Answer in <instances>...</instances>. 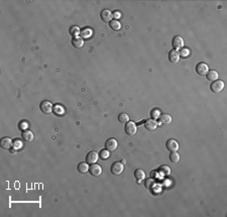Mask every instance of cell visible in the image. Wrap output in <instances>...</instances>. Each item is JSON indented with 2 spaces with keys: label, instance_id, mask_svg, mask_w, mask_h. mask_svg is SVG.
<instances>
[{
  "label": "cell",
  "instance_id": "6da1fadb",
  "mask_svg": "<svg viewBox=\"0 0 227 217\" xmlns=\"http://www.w3.org/2000/svg\"><path fill=\"white\" fill-rule=\"evenodd\" d=\"M125 133L129 136H133L137 131V126L133 121H128L124 127Z\"/></svg>",
  "mask_w": 227,
  "mask_h": 217
},
{
  "label": "cell",
  "instance_id": "7a4b0ae2",
  "mask_svg": "<svg viewBox=\"0 0 227 217\" xmlns=\"http://www.w3.org/2000/svg\"><path fill=\"white\" fill-rule=\"evenodd\" d=\"M123 170H124L123 164L120 163V162H115V163H113V164H112L110 171H111V174L116 175V176H119V175H121V174H122Z\"/></svg>",
  "mask_w": 227,
  "mask_h": 217
},
{
  "label": "cell",
  "instance_id": "3957f363",
  "mask_svg": "<svg viewBox=\"0 0 227 217\" xmlns=\"http://www.w3.org/2000/svg\"><path fill=\"white\" fill-rule=\"evenodd\" d=\"M224 88V82L221 80H216L214 81L212 84L210 85V89L213 93H220Z\"/></svg>",
  "mask_w": 227,
  "mask_h": 217
},
{
  "label": "cell",
  "instance_id": "277c9868",
  "mask_svg": "<svg viewBox=\"0 0 227 217\" xmlns=\"http://www.w3.org/2000/svg\"><path fill=\"white\" fill-rule=\"evenodd\" d=\"M40 110H42V112H43L45 114H50V113L53 110V104L50 101H48V100H45V101H43L42 103H40Z\"/></svg>",
  "mask_w": 227,
  "mask_h": 217
},
{
  "label": "cell",
  "instance_id": "5b68a950",
  "mask_svg": "<svg viewBox=\"0 0 227 217\" xmlns=\"http://www.w3.org/2000/svg\"><path fill=\"white\" fill-rule=\"evenodd\" d=\"M208 71H209V67H208L207 64H205L203 62L199 63V64L196 66V72L200 76H205V75L208 73Z\"/></svg>",
  "mask_w": 227,
  "mask_h": 217
},
{
  "label": "cell",
  "instance_id": "8992f818",
  "mask_svg": "<svg viewBox=\"0 0 227 217\" xmlns=\"http://www.w3.org/2000/svg\"><path fill=\"white\" fill-rule=\"evenodd\" d=\"M117 146H118V143L115 138H109V140H106L105 147L109 152H114V150L117 149Z\"/></svg>",
  "mask_w": 227,
  "mask_h": 217
},
{
  "label": "cell",
  "instance_id": "52a82bcc",
  "mask_svg": "<svg viewBox=\"0 0 227 217\" xmlns=\"http://www.w3.org/2000/svg\"><path fill=\"white\" fill-rule=\"evenodd\" d=\"M89 172L94 177H99L102 174V168L99 165H97V164H93V165H91L89 167Z\"/></svg>",
  "mask_w": 227,
  "mask_h": 217
},
{
  "label": "cell",
  "instance_id": "ba28073f",
  "mask_svg": "<svg viewBox=\"0 0 227 217\" xmlns=\"http://www.w3.org/2000/svg\"><path fill=\"white\" fill-rule=\"evenodd\" d=\"M166 147L167 150H170V152H177V150H179V143L178 141L173 140V138H171V140H169L168 141H167L166 143Z\"/></svg>",
  "mask_w": 227,
  "mask_h": 217
},
{
  "label": "cell",
  "instance_id": "9c48e42d",
  "mask_svg": "<svg viewBox=\"0 0 227 217\" xmlns=\"http://www.w3.org/2000/svg\"><path fill=\"white\" fill-rule=\"evenodd\" d=\"M98 159H99V155L96 152H93V150H92V152L87 153L86 163L90 164V165H93V164H95L97 161H98Z\"/></svg>",
  "mask_w": 227,
  "mask_h": 217
},
{
  "label": "cell",
  "instance_id": "30bf717a",
  "mask_svg": "<svg viewBox=\"0 0 227 217\" xmlns=\"http://www.w3.org/2000/svg\"><path fill=\"white\" fill-rule=\"evenodd\" d=\"M157 122L156 121V119H147V120L144 122V127L146 129L150 130V131H153L157 128Z\"/></svg>",
  "mask_w": 227,
  "mask_h": 217
},
{
  "label": "cell",
  "instance_id": "8fae6325",
  "mask_svg": "<svg viewBox=\"0 0 227 217\" xmlns=\"http://www.w3.org/2000/svg\"><path fill=\"white\" fill-rule=\"evenodd\" d=\"M172 46H174V49L176 50V51L177 50H181L183 48V46H184V40H183L181 36H177L172 40Z\"/></svg>",
  "mask_w": 227,
  "mask_h": 217
},
{
  "label": "cell",
  "instance_id": "7c38bea8",
  "mask_svg": "<svg viewBox=\"0 0 227 217\" xmlns=\"http://www.w3.org/2000/svg\"><path fill=\"white\" fill-rule=\"evenodd\" d=\"M12 146H13V143H12V140L9 137L1 138V141H0V146H1V149H3V150H10Z\"/></svg>",
  "mask_w": 227,
  "mask_h": 217
},
{
  "label": "cell",
  "instance_id": "4fadbf2b",
  "mask_svg": "<svg viewBox=\"0 0 227 217\" xmlns=\"http://www.w3.org/2000/svg\"><path fill=\"white\" fill-rule=\"evenodd\" d=\"M169 60L170 62L173 63V64H177V63H179L180 61V54L178 51H176V50H172V51H170L169 53Z\"/></svg>",
  "mask_w": 227,
  "mask_h": 217
},
{
  "label": "cell",
  "instance_id": "5bb4252c",
  "mask_svg": "<svg viewBox=\"0 0 227 217\" xmlns=\"http://www.w3.org/2000/svg\"><path fill=\"white\" fill-rule=\"evenodd\" d=\"M100 17L101 19H102L103 21H105V22H110L111 21V18H112V12L108 10V9H104V10L101 11L100 13Z\"/></svg>",
  "mask_w": 227,
  "mask_h": 217
},
{
  "label": "cell",
  "instance_id": "9a60e30c",
  "mask_svg": "<svg viewBox=\"0 0 227 217\" xmlns=\"http://www.w3.org/2000/svg\"><path fill=\"white\" fill-rule=\"evenodd\" d=\"M171 122H172L171 115H169V114H163V115L159 116V123L160 125H165V126H166V125L171 124Z\"/></svg>",
  "mask_w": 227,
  "mask_h": 217
},
{
  "label": "cell",
  "instance_id": "2e32d148",
  "mask_svg": "<svg viewBox=\"0 0 227 217\" xmlns=\"http://www.w3.org/2000/svg\"><path fill=\"white\" fill-rule=\"evenodd\" d=\"M72 45H73L76 49H81L84 46V40L81 36H76L72 40Z\"/></svg>",
  "mask_w": 227,
  "mask_h": 217
},
{
  "label": "cell",
  "instance_id": "e0dca14e",
  "mask_svg": "<svg viewBox=\"0 0 227 217\" xmlns=\"http://www.w3.org/2000/svg\"><path fill=\"white\" fill-rule=\"evenodd\" d=\"M206 77H207L208 81L214 82V81H216L217 79H218L219 75L215 70H210V71H208V73L206 74Z\"/></svg>",
  "mask_w": 227,
  "mask_h": 217
},
{
  "label": "cell",
  "instance_id": "ac0fdd59",
  "mask_svg": "<svg viewBox=\"0 0 227 217\" xmlns=\"http://www.w3.org/2000/svg\"><path fill=\"white\" fill-rule=\"evenodd\" d=\"M80 33H81L82 39H89L90 36H92L93 31H92V29H91L90 27H85V28H83V29L81 30Z\"/></svg>",
  "mask_w": 227,
  "mask_h": 217
},
{
  "label": "cell",
  "instance_id": "d6986e66",
  "mask_svg": "<svg viewBox=\"0 0 227 217\" xmlns=\"http://www.w3.org/2000/svg\"><path fill=\"white\" fill-rule=\"evenodd\" d=\"M78 172L80 174H86L87 172H89V166L87 163H80L78 165Z\"/></svg>",
  "mask_w": 227,
  "mask_h": 217
},
{
  "label": "cell",
  "instance_id": "ffe728a7",
  "mask_svg": "<svg viewBox=\"0 0 227 217\" xmlns=\"http://www.w3.org/2000/svg\"><path fill=\"white\" fill-rule=\"evenodd\" d=\"M22 138L25 141H27V143H31L33 140V133L29 130H23Z\"/></svg>",
  "mask_w": 227,
  "mask_h": 217
},
{
  "label": "cell",
  "instance_id": "44dd1931",
  "mask_svg": "<svg viewBox=\"0 0 227 217\" xmlns=\"http://www.w3.org/2000/svg\"><path fill=\"white\" fill-rule=\"evenodd\" d=\"M134 177L137 181H141L143 180L144 177H146V174H144V171L141 169H137L134 171Z\"/></svg>",
  "mask_w": 227,
  "mask_h": 217
},
{
  "label": "cell",
  "instance_id": "7402d4cb",
  "mask_svg": "<svg viewBox=\"0 0 227 217\" xmlns=\"http://www.w3.org/2000/svg\"><path fill=\"white\" fill-rule=\"evenodd\" d=\"M109 26L113 30H119V29H120V27H121V24L117 19H113V20H111L109 22Z\"/></svg>",
  "mask_w": 227,
  "mask_h": 217
},
{
  "label": "cell",
  "instance_id": "603a6c76",
  "mask_svg": "<svg viewBox=\"0 0 227 217\" xmlns=\"http://www.w3.org/2000/svg\"><path fill=\"white\" fill-rule=\"evenodd\" d=\"M69 33H70V34H71L72 36L76 37V36H78L79 34H80L81 30H80V28H79L77 26H72L70 27V29H69Z\"/></svg>",
  "mask_w": 227,
  "mask_h": 217
},
{
  "label": "cell",
  "instance_id": "cb8c5ba5",
  "mask_svg": "<svg viewBox=\"0 0 227 217\" xmlns=\"http://www.w3.org/2000/svg\"><path fill=\"white\" fill-rule=\"evenodd\" d=\"M170 160H171L172 163L177 164L180 161V155L177 152H172L171 155H170Z\"/></svg>",
  "mask_w": 227,
  "mask_h": 217
},
{
  "label": "cell",
  "instance_id": "d4e9b609",
  "mask_svg": "<svg viewBox=\"0 0 227 217\" xmlns=\"http://www.w3.org/2000/svg\"><path fill=\"white\" fill-rule=\"evenodd\" d=\"M118 120L120 123H127L129 121V116L128 114H126V113H121V114H119L118 116Z\"/></svg>",
  "mask_w": 227,
  "mask_h": 217
},
{
  "label": "cell",
  "instance_id": "484cf974",
  "mask_svg": "<svg viewBox=\"0 0 227 217\" xmlns=\"http://www.w3.org/2000/svg\"><path fill=\"white\" fill-rule=\"evenodd\" d=\"M99 158L101 160H107L109 158V150H102L99 153Z\"/></svg>",
  "mask_w": 227,
  "mask_h": 217
},
{
  "label": "cell",
  "instance_id": "4316f807",
  "mask_svg": "<svg viewBox=\"0 0 227 217\" xmlns=\"http://www.w3.org/2000/svg\"><path fill=\"white\" fill-rule=\"evenodd\" d=\"M154 180H153V179H146V181L144 182V186H146V188H147V189H153V188L154 187Z\"/></svg>",
  "mask_w": 227,
  "mask_h": 217
},
{
  "label": "cell",
  "instance_id": "83f0119b",
  "mask_svg": "<svg viewBox=\"0 0 227 217\" xmlns=\"http://www.w3.org/2000/svg\"><path fill=\"white\" fill-rule=\"evenodd\" d=\"M160 172H163V175H166V176H168V175H170V173H171V170H170V168L168 166H162L160 168Z\"/></svg>",
  "mask_w": 227,
  "mask_h": 217
},
{
  "label": "cell",
  "instance_id": "f1b7e54d",
  "mask_svg": "<svg viewBox=\"0 0 227 217\" xmlns=\"http://www.w3.org/2000/svg\"><path fill=\"white\" fill-rule=\"evenodd\" d=\"M180 54V57H184V58H186V57H188L189 55H190V51H189L188 49H183L181 53H179Z\"/></svg>",
  "mask_w": 227,
  "mask_h": 217
},
{
  "label": "cell",
  "instance_id": "f546056e",
  "mask_svg": "<svg viewBox=\"0 0 227 217\" xmlns=\"http://www.w3.org/2000/svg\"><path fill=\"white\" fill-rule=\"evenodd\" d=\"M53 110H55L56 114H59V115H61V114H63V113H64V109H63L62 106H58V105H57Z\"/></svg>",
  "mask_w": 227,
  "mask_h": 217
},
{
  "label": "cell",
  "instance_id": "4dcf8cb0",
  "mask_svg": "<svg viewBox=\"0 0 227 217\" xmlns=\"http://www.w3.org/2000/svg\"><path fill=\"white\" fill-rule=\"evenodd\" d=\"M20 146H21L20 140H14V143H13V147H12V150H18Z\"/></svg>",
  "mask_w": 227,
  "mask_h": 217
},
{
  "label": "cell",
  "instance_id": "1f68e13d",
  "mask_svg": "<svg viewBox=\"0 0 227 217\" xmlns=\"http://www.w3.org/2000/svg\"><path fill=\"white\" fill-rule=\"evenodd\" d=\"M112 16H114L115 18H119V17H120V12H119V11H115L114 13L112 14Z\"/></svg>",
  "mask_w": 227,
  "mask_h": 217
},
{
  "label": "cell",
  "instance_id": "d6a6232c",
  "mask_svg": "<svg viewBox=\"0 0 227 217\" xmlns=\"http://www.w3.org/2000/svg\"><path fill=\"white\" fill-rule=\"evenodd\" d=\"M159 114H160V112L157 111V110H156V112H154V111H153V112H151V117H153V118H154V115H156V118L157 116H159Z\"/></svg>",
  "mask_w": 227,
  "mask_h": 217
}]
</instances>
